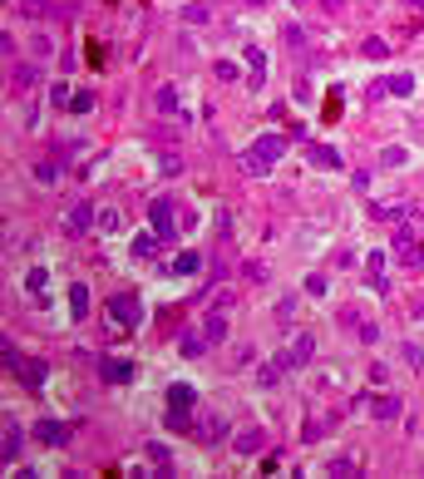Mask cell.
<instances>
[{"instance_id": "obj_1", "label": "cell", "mask_w": 424, "mask_h": 479, "mask_svg": "<svg viewBox=\"0 0 424 479\" xmlns=\"http://www.w3.org/2000/svg\"><path fill=\"white\" fill-rule=\"evenodd\" d=\"M282 153H286V139H282V134H261V139H256V143L237 158V164H242V173H252V178H256V173H267Z\"/></svg>"}, {"instance_id": "obj_2", "label": "cell", "mask_w": 424, "mask_h": 479, "mask_svg": "<svg viewBox=\"0 0 424 479\" xmlns=\"http://www.w3.org/2000/svg\"><path fill=\"white\" fill-rule=\"evenodd\" d=\"M390 252H395V262H400L405 272H419V267H424V247H419V228L400 223V228L390 233Z\"/></svg>"}, {"instance_id": "obj_3", "label": "cell", "mask_w": 424, "mask_h": 479, "mask_svg": "<svg viewBox=\"0 0 424 479\" xmlns=\"http://www.w3.org/2000/svg\"><path fill=\"white\" fill-rule=\"evenodd\" d=\"M148 218H153V233L163 237V242H168V237H178V223H183V218H178L173 198H153V203H148Z\"/></svg>"}, {"instance_id": "obj_4", "label": "cell", "mask_w": 424, "mask_h": 479, "mask_svg": "<svg viewBox=\"0 0 424 479\" xmlns=\"http://www.w3.org/2000/svg\"><path fill=\"white\" fill-rule=\"evenodd\" d=\"M109 322H114V327H129V331H133V327L143 322V301H138V297H129V292L109 297Z\"/></svg>"}, {"instance_id": "obj_5", "label": "cell", "mask_w": 424, "mask_h": 479, "mask_svg": "<svg viewBox=\"0 0 424 479\" xmlns=\"http://www.w3.org/2000/svg\"><path fill=\"white\" fill-rule=\"evenodd\" d=\"M311 356H316V336H311V331H296V336H291V346L277 356V366H282V370H301Z\"/></svg>"}, {"instance_id": "obj_6", "label": "cell", "mask_w": 424, "mask_h": 479, "mask_svg": "<svg viewBox=\"0 0 424 479\" xmlns=\"http://www.w3.org/2000/svg\"><path fill=\"white\" fill-rule=\"evenodd\" d=\"M94 223H99V212L89 207V198L70 203V212H65V233H70V237H84V233H89Z\"/></svg>"}, {"instance_id": "obj_7", "label": "cell", "mask_w": 424, "mask_h": 479, "mask_svg": "<svg viewBox=\"0 0 424 479\" xmlns=\"http://www.w3.org/2000/svg\"><path fill=\"white\" fill-rule=\"evenodd\" d=\"M232 450L247 460V455H261V450H267V430H261V425H247V430H237L232 435Z\"/></svg>"}, {"instance_id": "obj_8", "label": "cell", "mask_w": 424, "mask_h": 479, "mask_svg": "<svg viewBox=\"0 0 424 479\" xmlns=\"http://www.w3.org/2000/svg\"><path fill=\"white\" fill-rule=\"evenodd\" d=\"M306 164L336 173V168H341V148H331V143H306Z\"/></svg>"}, {"instance_id": "obj_9", "label": "cell", "mask_w": 424, "mask_h": 479, "mask_svg": "<svg viewBox=\"0 0 424 479\" xmlns=\"http://www.w3.org/2000/svg\"><path fill=\"white\" fill-rule=\"evenodd\" d=\"M99 376L109 381V386H124V381H133V366L119 361V356H104V361H99Z\"/></svg>"}, {"instance_id": "obj_10", "label": "cell", "mask_w": 424, "mask_h": 479, "mask_svg": "<svg viewBox=\"0 0 424 479\" xmlns=\"http://www.w3.org/2000/svg\"><path fill=\"white\" fill-rule=\"evenodd\" d=\"M35 440H40V445H49V450H60V445L70 440V430H65L60 420H40V425H35Z\"/></svg>"}, {"instance_id": "obj_11", "label": "cell", "mask_w": 424, "mask_h": 479, "mask_svg": "<svg viewBox=\"0 0 424 479\" xmlns=\"http://www.w3.org/2000/svg\"><path fill=\"white\" fill-rule=\"evenodd\" d=\"M400 410H405V400H400V395H390V391L370 395V415H375V420H395Z\"/></svg>"}, {"instance_id": "obj_12", "label": "cell", "mask_w": 424, "mask_h": 479, "mask_svg": "<svg viewBox=\"0 0 424 479\" xmlns=\"http://www.w3.org/2000/svg\"><path fill=\"white\" fill-rule=\"evenodd\" d=\"M20 450H25V430H20L15 420H6V440H0V455H6V464L20 460Z\"/></svg>"}, {"instance_id": "obj_13", "label": "cell", "mask_w": 424, "mask_h": 479, "mask_svg": "<svg viewBox=\"0 0 424 479\" xmlns=\"http://www.w3.org/2000/svg\"><path fill=\"white\" fill-rule=\"evenodd\" d=\"M202 336H207V346H222V341H227V316H222V311H207Z\"/></svg>"}, {"instance_id": "obj_14", "label": "cell", "mask_w": 424, "mask_h": 479, "mask_svg": "<svg viewBox=\"0 0 424 479\" xmlns=\"http://www.w3.org/2000/svg\"><path fill=\"white\" fill-rule=\"evenodd\" d=\"M15 376H20L25 386H44V376H49V366H44V361H30V356H25V361L15 366Z\"/></svg>"}, {"instance_id": "obj_15", "label": "cell", "mask_w": 424, "mask_h": 479, "mask_svg": "<svg viewBox=\"0 0 424 479\" xmlns=\"http://www.w3.org/2000/svg\"><path fill=\"white\" fill-rule=\"evenodd\" d=\"M222 430H227V420H222V415H202V420H197V440H207V445H218Z\"/></svg>"}, {"instance_id": "obj_16", "label": "cell", "mask_w": 424, "mask_h": 479, "mask_svg": "<svg viewBox=\"0 0 424 479\" xmlns=\"http://www.w3.org/2000/svg\"><path fill=\"white\" fill-rule=\"evenodd\" d=\"M370 212H375V218H385V223H395V218H409L414 203H409V198H405V203H375Z\"/></svg>"}, {"instance_id": "obj_17", "label": "cell", "mask_w": 424, "mask_h": 479, "mask_svg": "<svg viewBox=\"0 0 424 479\" xmlns=\"http://www.w3.org/2000/svg\"><path fill=\"white\" fill-rule=\"evenodd\" d=\"M193 400H197V395H193V386H183V381H173V386H168V410H193Z\"/></svg>"}, {"instance_id": "obj_18", "label": "cell", "mask_w": 424, "mask_h": 479, "mask_svg": "<svg viewBox=\"0 0 424 479\" xmlns=\"http://www.w3.org/2000/svg\"><path fill=\"white\" fill-rule=\"evenodd\" d=\"M70 311H74V322H84V316H89V287H84V282L70 287Z\"/></svg>"}, {"instance_id": "obj_19", "label": "cell", "mask_w": 424, "mask_h": 479, "mask_svg": "<svg viewBox=\"0 0 424 479\" xmlns=\"http://www.w3.org/2000/svg\"><path fill=\"white\" fill-rule=\"evenodd\" d=\"M10 79H15V89H20V94H30V89L40 84V70H35V65H15V74H10Z\"/></svg>"}, {"instance_id": "obj_20", "label": "cell", "mask_w": 424, "mask_h": 479, "mask_svg": "<svg viewBox=\"0 0 424 479\" xmlns=\"http://www.w3.org/2000/svg\"><path fill=\"white\" fill-rule=\"evenodd\" d=\"M153 104H158V114H178V89H173V84H163V89L153 94Z\"/></svg>"}, {"instance_id": "obj_21", "label": "cell", "mask_w": 424, "mask_h": 479, "mask_svg": "<svg viewBox=\"0 0 424 479\" xmlns=\"http://www.w3.org/2000/svg\"><path fill=\"white\" fill-rule=\"evenodd\" d=\"M35 183H60V158H40V164H35Z\"/></svg>"}, {"instance_id": "obj_22", "label": "cell", "mask_w": 424, "mask_h": 479, "mask_svg": "<svg viewBox=\"0 0 424 479\" xmlns=\"http://www.w3.org/2000/svg\"><path fill=\"white\" fill-rule=\"evenodd\" d=\"M247 70H252L247 84H261V79H267V55H261V49H247Z\"/></svg>"}, {"instance_id": "obj_23", "label": "cell", "mask_w": 424, "mask_h": 479, "mask_svg": "<svg viewBox=\"0 0 424 479\" xmlns=\"http://www.w3.org/2000/svg\"><path fill=\"white\" fill-rule=\"evenodd\" d=\"M385 89L400 94V99H409L414 94V74H385Z\"/></svg>"}, {"instance_id": "obj_24", "label": "cell", "mask_w": 424, "mask_h": 479, "mask_svg": "<svg viewBox=\"0 0 424 479\" xmlns=\"http://www.w3.org/2000/svg\"><path fill=\"white\" fill-rule=\"evenodd\" d=\"M326 474H336V479H350V474H360V464H355L350 455H341V460H331V464H326Z\"/></svg>"}, {"instance_id": "obj_25", "label": "cell", "mask_w": 424, "mask_h": 479, "mask_svg": "<svg viewBox=\"0 0 424 479\" xmlns=\"http://www.w3.org/2000/svg\"><path fill=\"white\" fill-rule=\"evenodd\" d=\"M158 242H163L158 233H143V237H133V257H153V252H158Z\"/></svg>"}, {"instance_id": "obj_26", "label": "cell", "mask_w": 424, "mask_h": 479, "mask_svg": "<svg viewBox=\"0 0 424 479\" xmlns=\"http://www.w3.org/2000/svg\"><path fill=\"white\" fill-rule=\"evenodd\" d=\"M178 351H183V356H202V351H207V336H202V331H188Z\"/></svg>"}, {"instance_id": "obj_27", "label": "cell", "mask_w": 424, "mask_h": 479, "mask_svg": "<svg viewBox=\"0 0 424 479\" xmlns=\"http://www.w3.org/2000/svg\"><path fill=\"white\" fill-rule=\"evenodd\" d=\"M197 267H202V257H197V252H178V257H173V272H183V277L197 272Z\"/></svg>"}, {"instance_id": "obj_28", "label": "cell", "mask_w": 424, "mask_h": 479, "mask_svg": "<svg viewBox=\"0 0 424 479\" xmlns=\"http://www.w3.org/2000/svg\"><path fill=\"white\" fill-rule=\"evenodd\" d=\"M405 158H409V148H400V143H390V148L380 153V164H385V168H405Z\"/></svg>"}, {"instance_id": "obj_29", "label": "cell", "mask_w": 424, "mask_h": 479, "mask_svg": "<svg viewBox=\"0 0 424 479\" xmlns=\"http://www.w3.org/2000/svg\"><path fill=\"white\" fill-rule=\"evenodd\" d=\"M148 460H153V464H158V469H163V474H168V469H173V455H168V450H163V445H158V440H153V445H148Z\"/></svg>"}, {"instance_id": "obj_30", "label": "cell", "mask_w": 424, "mask_h": 479, "mask_svg": "<svg viewBox=\"0 0 424 479\" xmlns=\"http://www.w3.org/2000/svg\"><path fill=\"white\" fill-rule=\"evenodd\" d=\"M30 49H35V60H49V55H55V40H49V35H35Z\"/></svg>"}, {"instance_id": "obj_31", "label": "cell", "mask_w": 424, "mask_h": 479, "mask_svg": "<svg viewBox=\"0 0 424 479\" xmlns=\"http://www.w3.org/2000/svg\"><path fill=\"white\" fill-rule=\"evenodd\" d=\"M168 430H178V435H188V430H193V420H188V410H168Z\"/></svg>"}, {"instance_id": "obj_32", "label": "cell", "mask_w": 424, "mask_h": 479, "mask_svg": "<svg viewBox=\"0 0 424 479\" xmlns=\"http://www.w3.org/2000/svg\"><path fill=\"white\" fill-rule=\"evenodd\" d=\"M282 35H286V45H291V49H306V30H301V25H286Z\"/></svg>"}, {"instance_id": "obj_33", "label": "cell", "mask_w": 424, "mask_h": 479, "mask_svg": "<svg viewBox=\"0 0 424 479\" xmlns=\"http://www.w3.org/2000/svg\"><path fill=\"white\" fill-rule=\"evenodd\" d=\"M44 282H49V272H44V267H35V272H30V277H25V287H30V292H35V297H40V292H44Z\"/></svg>"}, {"instance_id": "obj_34", "label": "cell", "mask_w": 424, "mask_h": 479, "mask_svg": "<svg viewBox=\"0 0 424 479\" xmlns=\"http://www.w3.org/2000/svg\"><path fill=\"white\" fill-rule=\"evenodd\" d=\"M400 356H405V366H424V351H419L414 341H405V346H400Z\"/></svg>"}, {"instance_id": "obj_35", "label": "cell", "mask_w": 424, "mask_h": 479, "mask_svg": "<svg viewBox=\"0 0 424 479\" xmlns=\"http://www.w3.org/2000/svg\"><path fill=\"white\" fill-rule=\"evenodd\" d=\"M70 109H74V114H94V94H74Z\"/></svg>"}, {"instance_id": "obj_36", "label": "cell", "mask_w": 424, "mask_h": 479, "mask_svg": "<svg viewBox=\"0 0 424 479\" xmlns=\"http://www.w3.org/2000/svg\"><path fill=\"white\" fill-rule=\"evenodd\" d=\"M365 55H370V60H385L390 45H385V40H365Z\"/></svg>"}, {"instance_id": "obj_37", "label": "cell", "mask_w": 424, "mask_h": 479, "mask_svg": "<svg viewBox=\"0 0 424 479\" xmlns=\"http://www.w3.org/2000/svg\"><path fill=\"white\" fill-rule=\"evenodd\" d=\"M256 381H261V386H277V381H282V366H261Z\"/></svg>"}, {"instance_id": "obj_38", "label": "cell", "mask_w": 424, "mask_h": 479, "mask_svg": "<svg viewBox=\"0 0 424 479\" xmlns=\"http://www.w3.org/2000/svg\"><path fill=\"white\" fill-rule=\"evenodd\" d=\"M242 277H247V282H267V267H261V262H247Z\"/></svg>"}, {"instance_id": "obj_39", "label": "cell", "mask_w": 424, "mask_h": 479, "mask_svg": "<svg viewBox=\"0 0 424 479\" xmlns=\"http://www.w3.org/2000/svg\"><path fill=\"white\" fill-rule=\"evenodd\" d=\"M212 74H218V79H237V65H232V60H218V65H212Z\"/></svg>"}, {"instance_id": "obj_40", "label": "cell", "mask_w": 424, "mask_h": 479, "mask_svg": "<svg viewBox=\"0 0 424 479\" xmlns=\"http://www.w3.org/2000/svg\"><path fill=\"white\" fill-rule=\"evenodd\" d=\"M20 10H25V15H44V10H49V0H20Z\"/></svg>"}, {"instance_id": "obj_41", "label": "cell", "mask_w": 424, "mask_h": 479, "mask_svg": "<svg viewBox=\"0 0 424 479\" xmlns=\"http://www.w3.org/2000/svg\"><path fill=\"white\" fill-rule=\"evenodd\" d=\"M99 228L104 233H119V212H99Z\"/></svg>"}, {"instance_id": "obj_42", "label": "cell", "mask_w": 424, "mask_h": 479, "mask_svg": "<svg viewBox=\"0 0 424 479\" xmlns=\"http://www.w3.org/2000/svg\"><path fill=\"white\" fill-rule=\"evenodd\" d=\"M296 306H301L296 297H282V301H277V316H296Z\"/></svg>"}, {"instance_id": "obj_43", "label": "cell", "mask_w": 424, "mask_h": 479, "mask_svg": "<svg viewBox=\"0 0 424 479\" xmlns=\"http://www.w3.org/2000/svg\"><path fill=\"white\" fill-rule=\"evenodd\" d=\"M49 99H55V104H70V99H74V94H70V89H65V84H49Z\"/></svg>"}, {"instance_id": "obj_44", "label": "cell", "mask_w": 424, "mask_h": 479, "mask_svg": "<svg viewBox=\"0 0 424 479\" xmlns=\"http://www.w3.org/2000/svg\"><path fill=\"white\" fill-rule=\"evenodd\" d=\"M345 6V0H321V10H341Z\"/></svg>"}, {"instance_id": "obj_45", "label": "cell", "mask_w": 424, "mask_h": 479, "mask_svg": "<svg viewBox=\"0 0 424 479\" xmlns=\"http://www.w3.org/2000/svg\"><path fill=\"white\" fill-rule=\"evenodd\" d=\"M405 6H414V10H424V0H405Z\"/></svg>"}, {"instance_id": "obj_46", "label": "cell", "mask_w": 424, "mask_h": 479, "mask_svg": "<svg viewBox=\"0 0 424 479\" xmlns=\"http://www.w3.org/2000/svg\"><path fill=\"white\" fill-rule=\"evenodd\" d=\"M247 6H267V0H247Z\"/></svg>"}, {"instance_id": "obj_47", "label": "cell", "mask_w": 424, "mask_h": 479, "mask_svg": "<svg viewBox=\"0 0 424 479\" xmlns=\"http://www.w3.org/2000/svg\"><path fill=\"white\" fill-rule=\"evenodd\" d=\"M419 218H424V207H419Z\"/></svg>"}]
</instances>
